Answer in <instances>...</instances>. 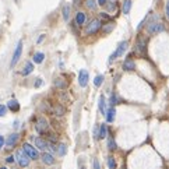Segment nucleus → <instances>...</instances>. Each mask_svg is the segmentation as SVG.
I'll list each match as a JSON object with an SVG mask.
<instances>
[{"instance_id":"a19ab883","label":"nucleus","mask_w":169,"mask_h":169,"mask_svg":"<svg viewBox=\"0 0 169 169\" xmlns=\"http://www.w3.org/2000/svg\"><path fill=\"white\" fill-rule=\"evenodd\" d=\"M4 143H6V141H4V137H3V136H0V150H1V147L4 145Z\"/></svg>"},{"instance_id":"cd10ccee","label":"nucleus","mask_w":169,"mask_h":169,"mask_svg":"<svg viewBox=\"0 0 169 169\" xmlns=\"http://www.w3.org/2000/svg\"><path fill=\"white\" fill-rule=\"evenodd\" d=\"M116 148H118L116 141H115V138L111 136V137L108 138V150H109V151H116Z\"/></svg>"},{"instance_id":"39448f33","label":"nucleus","mask_w":169,"mask_h":169,"mask_svg":"<svg viewBox=\"0 0 169 169\" xmlns=\"http://www.w3.org/2000/svg\"><path fill=\"white\" fill-rule=\"evenodd\" d=\"M35 130H37L39 134H46L48 132H50V126L48 123V120L44 119V118H39L35 123Z\"/></svg>"},{"instance_id":"9b49d317","label":"nucleus","mask_w":169,"mask_h":169,"mask_svg":"<svg viewBox=\"0 0 169 169\" xmlns=\"http://www.w3.org/2000/svg\"><path fill=\"white\" fill-rule=\"evenodd\" d=\"M35 145H37L38 150H44V151H48L50 148V143L49 141H45L44 138H35Z\"/></svg>"},{"instance_id":"aec40b11","label":"nucleus","mask_w":169,"mask_h":169,"mask_svg":"<svg viewBox=\"0 0 169 169\" xmlns=\"http://www.w3.org/2000/svg\"><path fill=\"white\" fill-rule=\"evenodd\" d=\"M132 4L133 1L132 0H123V4H122V11L125 15H129V13L132 10Z\"/></svg>"},{"instance_id":"37998d69","label":"nucleus","mask_w":169,"mask_h":169,"mask_svg":"<svg viewBox=\"0 0 169 169\" xmlns=\"http://www.w3.org/2000/svg\"><path fill=\"white\" fill-rule=\"evenodd\" d=\"M45 39V35H41V37L37 39V44H42V41Z\"/></svg>"},{"instance_id":"b1692460","label":"nucleus","mask_w":169,"mask_h":169,"mask_svg":"<svg viewBox=\"0 0 169 169\" xmlns=\"http://www.w3.org/2000/svg\"><path fill=\"white\" fill-rule=\"evenodd\" d=\"M34 71V64H32L31 62H27L24 66V69H23V71H21V74L23 75H30Z\"/></svg>"},{"instance_id":"79ce46f5","label":"nucleus","mask_w":169,"mask_h":169,"mask_svg":"<svg viewBox=\"0 0 169 169\" xmlns=\"http://www.w3.org/2000/svg\"><path fill=\"white\" fill-rule=\"evenodd\" d=\"M6 162L7 163H13V162H14V157H7L6 158Z\"/></svg>"},{"instance_id":"5701e85b","label":"nucleus","mask_w":169,"mask_h":169,"mask_svg":"<svg viewBox=\"0 0 169 169\" xmlns=\"http://www.w3.org/2000/svg\"><path fill=\"white\" fill-rule=\"evenodd\" d=\"M7 109H10L11 112H18V111H20V104L15 99L8 101V104H7Z\"/></svg>"},{"instance_id":"4468645a","label":"nucleus","mask_w":169,"mask_h":169,"mask_svg":"<svg viewBox=\"0 0 169 169\" xmlns=\"http://www.w3.org/2000/svg\"><path fill=\"white\" fill-rule=\"evenodd\" d=\"M122 69H123V71H134L136 70V63L133 62L132 59H127V60L123 62Z\"/></svg>"},{"instance_id":"412c9836","label":"nucleus","mask_w":169,"mask_h":169,"mask_svg":"<svg viewBox=\"0 0 169 169\" xmlns=\"http://www.w3.org/2000/svg\"><path fill=\"white\" fill-rule=\"evenodd\" d=\"M98 106H99V112L102 113V115H106V101H105V96L104 95H101L99 96V102H98Z\"/></svg>"},{"instance_id":"c9c22d12","label":"nucleus","mask_w":169,"mask_h":169,"mask_svg":"<svg viewBox=\"0 0 169 169\" xmlns=\"http://www.w3.org/2000/svg\"><path fill=\"white\" fill-rule=\"evenodd\" d=\"M94 137L96 138V140H99V126H96L94 129Z\"/></svg>"},{"instance_id":"9d476101","label":"nucleus","mask_w":169,"mask_h":169,"mask_svg":"<svg viewBox=\"0 0 169 169\" xmlns=\"http://www.w3.org/2000/svg\"><path fill=\"white\" fill-rule=\"evenodd\" d=\"M85 23H87V14L84 11H77V14H75V24L78 27H84Z\"/></svg>"},{"instance_id":"c756f323","label":"nucleus","mask_w":169,"mask_h":169,"mask_svg":"<svg viewBox=\"0 0 169 169\" xmlns=\"http://www.w3.org/2000/svg\"><path fill=\"white\" fill-rule=\"evenodd\" d=\"M104 80H105V77H104L102 74L96 75V77H95V80H94V85H95L96 88L101 87V85H102V82H104Z\"/></svg>"},{"instance_id":"0eeeda50","label":"nucleus","mask_w":169,"mask_h":169,"mask_svg":"<svg viewBox=\"0 0 169 169\" xmlns=\"http://www.w3.org/2000/svg\"><path fill=\"white\" fill-rule=\"evenodd\" d=\"M88 80H89V74H88L87 70L85 69L80 70V73H78V84L82 88H85L88 85Z\"/></svg>"},{"instance_id":"473e14b6","label":"nucleus","mask_w":169,"mask_h":169,"mask_svg":"<svg viewBox=\"0 0 169 169\" xmlns=\"http://www.w3.org/2000/svg\"><path fill=\"white\" fill-rule=\"evenodd\" d=\"M120 101H122V99H120V98L118 96V95H115V94H113L112 96H111V106H115L116 104H119Z\"/></svg>"},{"instance_id":"4c0bfd02","label":"nucleus","mask_w":169,"mask_h":169,"mask_svg":"<svg viewBox=\"0 0 169 169\" xmlns=\"http://www.w3.org/2000/svg\"><path fill=\"white\" fill-rule=\"evenodd\" d=\"M145 23H147V17H145V18H143V21H141V23H140V24L137 25V31H140V30H141V28L144 27Z\"/></svg>"},{"instance_id":"393cba45","label":"nucleus","mask_w":169,"mask_h":169,"mask_svg":"<svg viewBox=\"0 0 169 169\" xmlns=\"http://www.w3.org/2000/svg\"><path fill=\"white\" fill-rule=\"evenodd\" d=\"M108 136V126L105 123H102L99 126V140H105Z\"/></svg>"},{"instance_id":"e433bc0d","label":"nucleus","mask_w":169,"mask_h":169,"mask_svg":"<svg viewBox=\"0 0 169 169\" xmlns=\"http://www.w3.org/2000/svg\"><path fill=\"white\" fill-rule=\"evenodd\" d=\"M92 169H101L98 159H92Z\"/></svg>"},{"instance_id":"7c9ffc66","label":"nucleus","mask_w":169,"mask_h":169,"mask_svg":"<svg viewBox=\"0 0 169 169\" xmlns=\"http://www.w3.org/2000/svg\"><path fill=\"white\" fill-rule=\"evenodd\" d=\"M108 166H109V169H116L118 168L116 159H115L113 157H108Z\"/></svg>"},{"instance_id":"ea45409f","label":"nucleus","mask_w":169,"mask_h":169,"mask_svg":"<svg viewBox=\"0 0 169 169\" xmlns=\"http://www.w3.org/2000/svg\"><path fill=\"white\" fill-rule=\"evenodd\" d=\"M42 82H44V81H42V80H41V78H38V80H37V81H35V87H41V85H42Z\"/></svg>"},{"instance_id":"a878e982","label":"nucleus","mask_w":169,"mask_h":169,"mask_svg":"<svg viewBox=\"0 0 169 169\" xmlns=\"http://www.w3.org/2000/svg\"><path fill=\"white\" fill-rule=\"evenodd\" d=\"M67 85H69V84L64 81L63 78H56V80H55V87L59 88V89H64V88H67Z\"/></svg>"},{"instance_id":"6ab92c4d","label":"nucleus","mask_w":169,"mask_h":169,"mask_svg":"<svg viewBox=\"0 0 169 169\" xmlns=\"http://www.w3.org/2000/svg\"><path fill=\"white\" fill-rule=\"evenodd\" d=\"M56 152L59 157H64L67 154V145L63 144V143H57L56 144Z\"/></svg>"},{"instance_id":"f3484780","label":"nucleus","mask_w":169,"mask_h":169,"mask_svg":"<svg viewBox=\"0 0 169 169\" xmlns=\"http://www.w3.org/2000/svg\"><path fill=\"white\" fill-rule=\"evenodd\" d=\"M106 122L108 123H112L113 120H115V116H116V108L115 106H111V108H108V111H106Z\"/></svg>"},{"instance_id":"72a5a7b5","label":"nucleus","mask_w":169,"mask_h":169,"mask_svg":"<svg viewBox=\"0 0 169 169\" xmlns=\"http://www.w3.org/2000/svg\"><path fill=\"white\" fill-rule=\"evenodd\" d=\"M98 18H99L101 21L104 20L105 23H108V21H111V17H109V14H108V13H99V17H98Z\"/></svg>"},{"instance_id":"2eb2a0df","label":"nucleus","mask_w":169,"mask_h":169,"mask_svg":"<svg viewBox=\"0 0 169 169\" xmlns=\"http://www.w3.org/2000/svg\"><path fill=\"white\" fill-rule=\"evenodd\" d=\"M41 159H42V162L45 165H53L55 163V157L49 154V152H44L42 155H41Z\"/></svg>"},{"instance_id":"f03ea898","label":"nucleus","mask_w":169,"mask_h":169,"mask_svg":"<svg viewBox=\"0 0 169 169\" xmlns=\"http://www.w3.org/2000/svg\"><path fill=\"white\" fill-rule=\"evenodd\" d=\"M102 28V21L99 18H92L85 27V35L91 37V35H95L98 31H101Z\"/></svg>"},{"instance_id":"7ed1b4c3","label":"nucleus","mask_w":169,"mask_h":169,"mask_svg":"<svg viewBox=\"0 0 169 169\" xmlns=\"http://www.w3.org/2000/svg\"><path fill=\"white\" fill-rule=\"evenodd\" d=\"M127 48H129V42H127V41H122V42L118 45L116 50L111 55V57H109V63H113L115 62V59H118V57H120L122 55H125L126 52H127Z\"/></svg>"},{"instance_id":"a211bd4d","label":"nucleus","mask_w":169,"mask_h":169,"mask_svg":"<svg viewBox=\"0 0 169 169\" xmlns=\"http://www.w3.org/2000/svg\"><path fill=\"white\" fill-rule=\"evenodd\" d=\"M115 27H116V24L113 23V21H108V23H105V24H102V32L104 34H109V32H112L113 30H115Z\"/></svg>"},{"instance_id":"ddd939ff","label":"nucleus","mask_w":169,"mask_h":169,"mask_svg":"<svg viewBox=\"0 0 169 169\" xmlns=\"http://www.w3.org/2000/svg\"><path fill=\"white\" fill-rule=\"evenodd\" d=\"M62 15H63V20L67 23V21H70V15H71V4H69V3H66L64 6H63L62 8Z\"/></svg>"},{"instance_id":"c03bdc74","label":"nucleus","mask_w":169,"mask_h":169,"mask_svg":"<svg viewBox=\"0 0 169 169\" xmlns=\"http://www.w3.org/2000/svg\"><path fill=\"white\" fill-rule=\"evenodd\" d=\"M0 169H7V168H4V166H1V168H0Z\"/></svg>"},{"instance_id":"c85d7f7f","label":"nucleus","mask_w":169,"mask_h":169,"mask_svg":"<svg viewBox=\"0 0 169 169\" xmlns=\"http://www.w3.org/2000/svg\"><path fill=\"white\" fill-rule=\"evenodd\" d=\"M46 137L49 138V141L52 143V144H57V141H59V137H57V134H55V133H50L48 132L46 134H45Z\"/></svg>"},{"instance_id":"f257e3e1","label":"nucleus","mask_w":169,"mask_h":169,"mask_svg":"<svg viewBox=\"0 0 169 169\" xmlns=\"http://www.w3.org/2000/svg\"><path fill=\"white\" fill-rule=\"evenodd\" d=\"M162 31H165V25L158 21L157 15H154V18L147 24V34L148 35H157V34H159Z\"/></svg>"},{"instance_id":"bb28decb","label":"nucleus","mask_w":169,"mask_h":169,"mask_svg":"<svg viewBox=\"0 0 169 169\" xmlns=\"http://www.w3.org/2000/svg\"><path fill=\"white\" fill-rule=\"evenodd\" d=\"M32 60L37 63V64H41V63L45 60V55L42 52H37V53L34 55V59H32Z\"/></svg>"},{"instance_id":"6e6552de","label":"nucleus","mask_w":169,"mask_h":169,"mask_svg":"<svg viewBox=\"0 0 169 169\" xmlns=\"http://www.w3.org/2000/svg\"><path fill=\"white\" fill-rule=\"evenodd\" d=\"M17 161H18V165L21 168H27L30 165V158L24 154V151H18L17 152Z\"/></svg>"},{"instance_id":"dca6fc26","label":"nucleus","mask_w":169,"mask_h":169,"mask_svg":"<svg viewBox=\"0 0 169 169\" xmlns=\"http://www.w3.org/2000/svg\"><path fill=\"white\" fill-rule=\"evenodd\" d=\"M18 138H20V136L17 134V133H13V134H10V136L7 137V140H6V145H7V147H14V145H15V143L18 141Z\"/></svg>"},{"instance_id":"58836bf2","label":"nucleus","mask_w":169,"mask_h":169,"mask_svg":"<svg viewBox=\"0 0 169 169\" xmlns=\"http://www.w3.org/2000/svg\"><path fill=\"white\" fill-rule=\"evenodd\" d=\"M165 14H166V17L169 20V0L166 1V6H165Z\"/></svg>"},{"instance_id":"1a4fd4ad","label":"nucleus","mask_w":169,"mask_h":169,"mask_svg":"<svg viewBox=\"0 0 169 169\" xmlns=\"http://www.w3.org/2000/svg\"><path fill=\"white\" fill-rule=\"evenodd\" d=\"M134 49L137 50L138 53H145V52H147V39L140 37L137 39V44H136V48H134Z\"/></svg>"},{"instance_id":"f704fd0d","label":"nucleus","mask_w":169,"mask_h":169,"mask_svg":"<svg viewBox=\"0 0 169 169\" xmlns=\"http://www.w3.org/2000/svg\"><path fill=\"white\" fill-rule=\"evenodd\" d=\"M6 113H7V105H0V118L6 116Z\"/></svg>"},{"instance_id":"f8f14e48","label":"nucleus","mask_w":169,"mask_h":169,"mask_svg":"<svg viewBox=\"0 0 169 169\" xmlns=\"http://www.w3.org/2000/svg\"><path fill=\"white\" fill-rule=\"evenodd\" d=\"M52 113H53L55 116H57V118H62V116H64V115H66V108L63 106L62 104H57V105H55V106H53V109H52Z\"/></svg>"},{"instance_id":"2f4dec72","label":"nucleus","mask_w":169,"mask_h":169,"mask_svg":"<svg viewBox=\"0 0 169 169\" xmlns=\"http://www.w3.org/2000/svg\"><path fill=\"white\" fill-rule=\"evenodd\" d=\"M105 6H106L108 11H115V10H116V7H118V3H115V1H108Z\"/></svg>"},{"instance_id":"20e7f679","label":"nucleus","mask_w":169,"mask_h":169,"mask_svg":"<svg viewBox=\"0 0 169 169\" xmlns=\"http://www.w3.org/2000/svg\"><path fill=\"white\" fill-rule=\"evenodd\" d=\"M23 151H24V154L30 158V159H38V158H39L38 148L32 147L30 143H24V144H23Z\"/></svg>"},{"instance_id":"423d86ee","label":"nucleus","mask_w":169,"mask_h":169,"mask_svg":"<svg viewBox=\"0 0 169 169\" xmlns=\"http://www.w3.org/2000/svg\"><path fill=\"white\" fill-rule=\"evenodd\" d=\"M21 55H23V41H20L18 44H17V46H15V50H14V53H13L11 63H10V66H11V67H14V66L18 63Z\"/></svg>"},{"instance_id":"4be33fe9","label":"nucleus","mask_w":169,"mask_h":169,"mask_svg":"<svg viewBox=\"0 0 169 169\" xmlns=\"http://www.w3.org/2000/svg\"><path fill=\"white\" fill-rule=\"evenodd\" d=\"M84 6H85L87 10L94 11V10H96V7H98V3H96V0H84Z\"/></svg>"},{"instance_id":"a18cd8bd","label":"nucleus","mask_w":169,"mask_h":169,"mask_svg":"<svg viewBox=\"0 0 169 169\" xmlns=\"http://www.w3.org/2000/svg\"><path fill=\"white\" fill-rule=\"evenodd\" d=\"M108 1H116V0H108Z\"/></svg>"}]
</instances>
